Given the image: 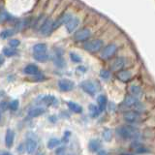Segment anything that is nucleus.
Listing matches in <instances>:
<instances>
[{
    "label": "nucleus",
    "mask_w": 155,
    "mask_h": 155,
    "mask_svg": "<svg viewBox=\"0 0 155 155\" xmlns=\"http://www.w3.org/2000/svg\"><path fill=\"white\" fill-rule=\"evenodd\" d=\"M33 51L34 53H42V52H46L47 51V45L46 44H37L33 47Z\"/></svg>",
    "instance_id": "22"
},
{
    "label": "nucleus",
    "mask_w": 155,
    "mask_h": 155,
    "mask_svg": "<svg viewBox=\"0 0 155 155\" xmlns=\"http://www.w3.org/2000/svg\"><path fill=\"white\" fill-rule=\"evenodd\" d=\"M0 154H11V153L8 151H0Z\"/></svg>",
    "instance_id": "41"
},
{
    "label": "nucleus",
    "mask_w": 155,
    "mask_h": 155,
    "mask_svg": "<svg viewBox=\"0 0 155 155\" xmlns=\"http://www.w3.org/2000/svg\"><path fill=\"white\" fill-rule=\"evenodd\" d=\"M139 103V100L136 96L134 95H129L125 98L124 100V105L127 107H135Z\"/></svg>",
    "instance_id": "18"
},
{
    "label": "nucleus",
    "mask_w": 155,
    "mask_h": 155,
    "mask_svg": "<svg viewBox=\"0 0 155 155\" xmlns=\"http://www.w3.org/2000/svg\"><path fill=\"white\" fill-rule=\"evenodd\" d=\"M97 102H98V107L101 111H103L106 110L107 105H108V100H107V97L104 95H100L97 99Z\"/></svg>",
    "instance_id": "19"
},
{
    "label": "nucleus",
    "mask_w": 155,
    "mask_h": 155,
    "mask_svg": "<svg viewBox=\"0 0 155 155\" xmlns=\"http://www.w3.org/2000/svg\"><path fill=\"white\" fill-rule=\"evenodd\" d=\"M14 34H15V31L13 29H6V30H3L0 33V37L2 39H8L10 37H12Z\"/></svg>",
    "instance_id": "30"
},
{
    "label": "nucleus",
    "mask_w": 155,
    "mask_h": 155,
    "mask_svg": "<svg viewBox=\"0 0 155 155\" xmlns=\"http://www.w3.org/2000/svg\"><path fill=\"white\" fill-rule=\"evenodd\" d=\"M51 30H53V22L51 19H46L45 21L43 22L42 26L40 28V32L42 35H48Z\"/></svg>",
    "instance_id": "7"
},
{
    "label": "nucleus",
    "mask_w": 155,
    "mask_h": 155,
    "mask_svg": "<svg viewBox=\"0 0 155 155\" xmlns=\"http://www.w3.org/2000/svg\"><path fill=\"white\" fill-rule=\"evenodd\" d=\"M110 72L108 70H101L100 71V77L102 78L103 80H108L109 78H110Z\"/></svg>",
    "instance_id": "35"
},
{
    "label": "nucleus",
    "mask_w": 155,
    "mask_h": 155,
    "mask_svg": "<svg viewBox=\"0 0 155 155\" xmlns=\"http://www.w3.org/2000/svg\"><path fill=\"white\" fill-rule=\"evenodd\" d=\"M9 18H10V15L7 12L3 11V12L0 13V23H3L5 21H7Z\"/></svg>",
    "instance_id": "33"
},
{
    "label": "nucleus",
    "mask_w": 155,
    "mask_h": 155,
    "mask_svg": "<svg viewBox=\"0 0 155 155\" xmlns=\"http://www.w3.org/2000/svg\"><path fill=\"white\" fill-rule=\"evenodd\" d=\"M4 57L2 56V55H0V66H1L2 64H3V63H4Z\"/></svg>",
    "instance_id": "40"
},
{
    "label": "nucleus",
    "mask_w": 155,
    "mask_h": 155,
    "mask_svg": "<svg viewBox=\"0 0 155 155\" xmlns=\"http://www.w3.org/2000/svg\"><path fill=\"white\" fill-rule=\"evenodd\" d=\"M54 65L58 68H63L65 66V60L63 59V56L59 51H56L54 55Z\"/></svg>",
    "instance_id": "17"
},
{
    "label": "nucleus",
    "mask_w": 155,
    "mask_h": 155,
    "mask_svg": "<svg viewBox=\"0 0 155 155\" xmlns=\"http://www.w3.org/2000/svg\"><path fill=\"white\" fill-rule=\"evenodd\" d=\"M102 136H103V139L105 140H107V142H109V140L111 139V136H113V133H111V131L110 129H105L103 131V134H102Z\"/></svg>",
    "instance_id": "31"
},
{
    "label": "nucleus",
    "mask_w": 155,
    "mask_h": 155,
    "mask_svg": "<svg viewBox=\"0 0 155 155\" xmlns=\"http://www.w3.org/2000/svg\"><path fill=\"white\" fill-rule=\"evenodd\" d=\"M89 149L91 151H99L101 149V142L99 140H91L89 142Z\"/></svg>",
    "instance_id": "20"
},
{
    "label": "nucleus",
    "mask_w": 155,
    "mask_h": 155,
    "mask_svg": "<svg viewBox=\"0 0 155 155\" xmlns=\"http://www.w3.org/2000/svg\"><path fill=\"white\" fill-rule=\"evenodd\" d=\"M126 64V60L123 57H117L111 63V69L114 71H120Z\"/></svg>",
    "instance_id": "10"
},
{
    "label": "nucleus",
    "mask_w": 155,
    "mask_h": 155,
    "mask_svg": "<svg viewBox=\"0 0 155 155\" xmlns=\"http://www.w3.org/2000/svg\"><path fill=\"white\" fill-rule=\"evenodd\" d=\"M103 45H104L103 41L97 39V40H91V41L85 42L84 48V50L88 51L90 52H97L103 48Z\"/></svg>",
    "instance_id": "2"
},
{
    "label": "nucleus",
    "mask_w": 155,
    "mask_h": 155,
    "mask_svg": "<svg viewBox=\"0 0 155 155\" xmlns=\"http://www.w3.org/2000/svg\"><path fill=\"white\" fill-rule=\"evenodd\" d=\"M133 147V149H135V151L137 153H144L147 152V149H145V147H143V145H142L140 143H134L132 144Z\"/></svg>",
    "instance_id": "26"
},
{
    "label": "nucleus",
    "mask_w": 155,
    "mask_h": 155,
    "mask_svg": "<svg viewBox=\"0 0 155 155\" xmlns=\"http://www.w3.org/2000/svg\"><path fill=\"white\" fill-rule=\"evenodd\" d=\"M23 72L27 75H31V76H37L40 74V70H39L38 66L34 65V64H29L25 68H24Z\"/></svg>",
    "instance_id": "14"
},
{
    "label": "nucleus",
    "mask_w": 155,
    "mask_h": 155,
    "mask_svg": "<svg viewBox=\"0 0 155 155\" xmlns=\"http://www.w3.org/2000/svg\"><path fill=\"white\" fill-rule=\"evenodd\" d=\"M0 117H1V115H0Z\"/></svg>",
    "instance_id": "42"
},
{
    "label": "nucleus",
    "mask_w": 155,
    "mask_h": 155,
    "mask_svg": "<svg viewBox=\"0 0 155 155\" xmlns=\"http://www.w3.org/2000/svg\"><path fill=\"white\" fill-rule=\"evenodd\" d=\"M67 105H68V107H69V109H70L72 111H74V113H76V114H81V111H82V108H81V107L79 104L75 103V102L70 101V102H68Z\"/></svg>",
    "instance_id": "21"
},
{
    "label": "nucleus",
    "mask_w": 155,
    "mask_h": 155,
    "mask_svg": "<svg viewBox=\"0 0 155 155\" xmlns=\"http://www.w3.org/2000/svg\"><path fill=\"white\" fill-rule=\"evenodd\" d=\"M2 52H3V55L7 57H12L17 54V51L14 48H4Z\"/></svg>",
    "instance_id": "24"
},
{
    "label": "nucleus",
    "mask_w": 155,
    "mask_h": 155,
    "mask_svg": "<svg viewBox=\"0 0 155 155\" xmlns=\"http://www.w3.org/2000/svg\"><path fill=\"white\" fill-rule=\"evenodd\" d=\"M78 71H79V70H81V72H82V73H84L85 72V68L84 67H79V68H78V69H77Z\"/></svg>",
    "instance_id": "39"
},
{
    "label": "nucleus",
    "mask_w": 155,
    "mask_h": 155,
    "mask_svg": "<svg viewBox=\"0 0 155 155\" xmlns=\"http://www.w3.org/2000/svg\"><path fill=\"white\" fill-rule=\"evenodd\" d=\"M65 151V147H59L57 150H56V153L57 154H59V153H64Z\"/></svg>",
    "instance_id": "38"
},
{
    "label": "nucleus",
    "mask_w": 155,
    "mask_h": 155,
    "mask_svg": "<svg viewBox=\"0 0 155 155\" xmlns=\"http://www.w3.org/2000/svg\"><path fill=\"white\" fill-rule=\"evenodd\" d=\"M34 58L37 60V61H40V62H44L46 61L48 58V55L47 54L46 52H42V53H34Z\"/></svg>",
    "instance_id": "29"
},
{
    "label": "nucleus",
    "mask_w": 155,
    "mask_h": 155,
    "mask_svg": "<svg viewBox=\"0 0 155 155\" xmlns=\"http://www.w3.org/2000/svg\"><path fill=\"white\" fill-rule=\"evenodd\" d=\"M60 142H61V140H60L59 139L52 138V139H51V140L48 142V147L50 148V149L55 148L56 147H58V145L60 144Z\"/></svg>",
    "instance_id": "25"
},
{
    "label": "nucleus",
    "mask_w": 155,
    "mask_h": 155,
    "mask_svg": "<svg viewBox=\"0 0 155 155\" xmlns=\"http://www.w3.org/2000/svg\"><path fill=\"white\" fill-rule=\"evenodd\" d=\"M124 119L125 121H127L128 123H136L140 119V115L137 111H134V110L127 111V113L124 114Z\"/></svg>",
    "instance_id": "8"
},
{
    "label": "nucleus",
    "mask_w": 155,
    "mask_h": 155,
    "mask_svg": "<svg viewBox=\"0 0 155 155\" xmlns=\"http://www.w3.org/2000/svg\"><path fill=\"white\" fill-rule=\"evenodd\" d=\"M46 110L41 107H38V108H33L28 111V116L29 117H37V116H40L42 114H45Z\"/></svg>",
    "instance_id": "16"
},
{
    "label": "nucleus",
    "mask_w": 155,
    "mask_h": 155,
    "mask_svg": "<svg viewBox=\"0 0 155 155\" xmlns=\"http://www.w3.org/2000/svg\"><path fill=\"white\" fill-rule=\"evenodd\" d=\"M19 44H21V42H19V40H18V39H11V40L9 41V45L12 48H18L19 46Z\"/></svg>",
    "instance_id": "36"
},
{
    "label": "nucleus",
    "mask_w": 155,
    "mask_h": 155,
    "mask_svg": "<svg viewBox=\"0 0 155 155\" xmlns=\"http://www.w3.org/2000/svg\"><path fill=\"white\" fill-rule=\"evenodd\" d=\"M129 90H130V93L132 94V95H134V96H136V97L140 96V93H142V91H140V86L135 85V84L131 85V86H130V88H129Z\"/></svg>",
    "instance_id": "28"
},
{
    "label": "nucleus",
    "mask_w": 155,
    "mask_h": 155,
    "mask_svg": "<svg viewBox=\"0 0 155 155\" xmlns=\"http://www.w3.org/2000/svg\"><path fill=\"white\" fill-rule=\"evenodd\" d=\"M25 148L27 153L29 154L34 153L37 149V142L34 139H27L25 143Z\"/></svg>",
    "instance_id": "12"
},
{
    "label": "nucleus",
    "mask_w": 155,
    "mask_h": 155,
    "mask_svg": "<svg viewBox=\"0 0 155 155\" xmlns=\"http://www.w3.org/2000/svg\"><path fill=\"white\" fill-rule=\"evenodd\" d=\"M43 102L46 103L47 105H56L57 104L56 98L51 95H47L45 97H43Z\"/></svg>",
    "instance_id": "23"
},
{
    "label": "nucleus",
    "mask_w": 155,
    "mask_h": 155,
    "mask_svg": "<svg viewBox=\"0 0 155 155\" xmlns=\"http://www.w3.org/2000/svg\"><path fill=\"white\" fill-rule=\"evenodd\" d=\"M19 107V101L18 100H13L11 103L9 104V109L11 110H17Z\"/></svg>",
    "instance_id": "32"
},
{
    "label": "nucleus",
    "mask_w": 155,
    "mask_h": 155,
    "mask_svg": "<svg viewBox=\"0 0 155 155\" xmlns=\"http://www.w3.org/2000/svg\"><path fill=\"white\" fill-rule=\"evenodd\" d=\"M116 51H117V46L114 45V44H110V45H108L103 48V51H102V53H101V57L103 58V59H109V58H110L114 54Z\"/></svg>",
    "instance_id": "3"
},
{
    "label": "nucleus",
    "mask_w": 155,
    "mask_h": 155,
    "mask_svg": "<svg viewBox=\"0 0 155 155\" xmlns=\"http://www.w3.org/2000/svg\"><path fill=\"white\" fill-rule=\"evenodd\" d=\"M116 132L123 139H133L138 136V131L131 126H121L116 130Z\"/></svg>",
    "instance_id": "1"
},
{
    "label": "nucleus",
    "mask_w": 155,
    "mask_h": 155,
    "mask_svg": "<svg viewBox=\"0 0 155 155\" xmlns=\"http://www.w3.org/2000/svg\"><path fill=\"white\" fill-rule=\"evenodd\" d=\"M72 17H71L70 14H64V15H62L61 17H59L54 22H53V29H56V28L59 27L60 25H62V24L66 23Z\"/></svg>",
    "instance_id": "11"
},
{
    "label": "nucleus",
    "mask_w": 155,
    "mask_h": 155,
    "mask_svg": "<svg viewBox=\"0 0 155 155\" xmlns=\"http://www.w3.org/2000/svg\"><path fill=\"white\" fill-rule=\"evenodd\" d=\"M80 23V19L78 18H71L69 21H68L66 23H65V26H66V29L68 32H73L75 30V29L78 27V25H79Z\"/></svg>",
    "instance_id": "9"
},
{
    "label": "nucleus",
    "mask_w": 155,
    "mask_h": 155,
    "mask_svg": "<svg viewBox=\"0 0 155 155\" xmlns=\"http://www.w3.org/2000/svg\"><path fill=\"white\" fill-rule=\"evenodd\" d=\"M15 140V132L12 129H8L6 132V136H5V144L7 147H11L14 143Z\"/></svg>",
    "instance_id": "13"
},
{
    "label": "nucleus",
    "mask_w": 155,
    "mask_h": 155,
    "mask_svg": "<svg viewBox=\"0 0 155 155\" xmlns=\"http://www.w3.org/2000/svg\"><path fill=\"white\" fill-rule=\"evenodd\" d=\"M81 87L82 88V90H84L85 93L87 94H89V95H94L96 93V85L93 81H82L81 84Z\"/></svg>",
    "instance_id": "5"
},
{
    "label": "nucleus",
    "mask_w": 155,
    "mask_h": 155,
    "mask_svg": "<svg viewBox=\"0 0 155 155\" xmlns=\"http://www.w3.org/2000/svg\"><path fill=\"white\" fill-rule=\"evenodd\" d=\"M8 107H9V104L7 103L6 101H2V102H0V110H1V111L6 110L8 109Z\"/></svg>",
    "instance_id": "37"
},
{
    "label": "nucleus",
    "mask_w": 155,
    "mask_h": 155,
    "mask_svg": "<svg viewBox=\"0 0 155 155\" xmlns=\"http://www.w3.org/2000/svg\"><path fill=\"white\" fill-rule=\"evenodd\" d=\"M100 109L99 107H97L95 105H90L89 106V113L91 114L92 117H96V116H98L99 114H100Z\"/></svg>",
    "instance_id": "27"
},
{
    "label": "nucleus",
    "mask_w": 155,
    "mask_h": 155,
    "mask_svg": "<svg viewBox=\"0 0 155 155\" xmlns=\"http://www.w3.org/2000/svg\"><path fill=\"white\" fill-rule=\"evenodd\" d=\"M90 36H91V32L89 29L81 28L75 33L74 39L77 42H84V41H86L87 39H89Z\"/></svg>",
    "instance_id": "4"
},
{
    "label": "nucleus",
    "mask_w": 155,
    "mask_h": 155,
    "mask_svg": "<svg viewBox=\"0 0 155 155\" xmlns=\"http://www.w3.org/2000/svg\"><path fill=\"white\" fill-rule=\"evenodd\" d=\"M58 87L59 89L63 92H68V91H71L74 89L75 87V84L70 80H60L58 81Z\"/></svg>",
    "instance_id": "6"
},
{
    "label": "nucleus",
    "mask_w": 155,
    "mask_h": 155,
    "mask_svg": "<svg viewBox=\"0 0 155 155\" xmlns=\"http://www.w3.org/2000/svg\"><path fill=\"white\" fill-rule=\"evenodd\" d=\"M70 58H71V60L73 62H75V63H80V62H81V56L78 55L77 53H75V52H71L70 53Z\"/></svg>",
    "instance_id": "34"
},
{
    "label": "nucleus",
    "mask_w": 155,
    "mask_h": 155,
    "mask_svg": "<svg viewBox=\"0 0 155 155\" xmlns=\"http://www.w3.org/2000/svg\"><path fill=\"white\" fill-rule=\"evenodd\" d=\"M131 77H132V75H131V73L127 70H123V71H118L117 73V78L118 80L123 81V82H127L131 80Z\"/></svg>",
    "instance_id": "15"
}]
</instances>
